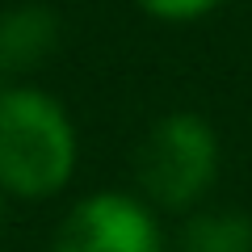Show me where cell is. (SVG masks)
Segmentation results:
<instances>
[{
	"label": "cell",
	"instance_id": "6da1fadb",
	"mask_svg": "<svg viewBox=\"0 0 252 252\" xmlns=\"http://www.w3.org/2000/svg\"><path fill=\"white\" fill-rule=\"evenodd\" d=\"M80 143L67 109L42 89L9 84L0 93V189L51 198L76 172Z\"/></svg>",
	"mask_w": 252,
	"mask_h": 252
},
{
	"label": "cell",
	"instance_id": "7a4b0ae2",
	"mask_svg": "<svg viewBox=\"0 0 252 252\" xmlns=\"http://www.w3.org/2000/svg\"><path fill=\"white\" fill-rule=\"evenodd\" d=\"M219 177V135L193 109H172L135 147V181L147 206L193 210Z\"/></svg>",
	"mask_w": 252,
	"mask_h": 252
},
{
	"label": "cell",
	"instance_id": "3957f363",
	"mask_svg": "<svg viewBox=\"0 0 252 252\" xmlns=\"http://www.w3.org/2000/svg\"><path fill=\"white\" fill-rule=\"evenodd\" d=\"M51 252H164V235L143 198L93 193L67 210Z\"/></svg>",
	"mask_w": 252,
	"mask_h": 252
},
{
	"label": "cell",
	"instance_id": "277c9868",
	"mask_svg": "<svg viewBox=\"0 0 252 252\" xmlns=\"http://www.w3.org/2000/svg\"><path fill=\"white\" fill-rule=\"evenodd\" d=\"M59 46V17L46 4H17L0 13V67L21 76L42 67Z\"/></svg>",
	"mask_w": 252,
	"mask_h": 252
},
{
	"label": "cell",
	"instance_id": "5b68a950",
	"mask_svg": "<svg viewBox=\"0 0 252 252\" xmlns=\"http://www.w3.org/2000/svg\"><path fill=\"white\" fill-rule=\"evenodd\" d=\"M181 252H252V219L240 210H193L181 227Z\"/></svg>",
	"mask_w": 252,
	"mask_h": 252
},
{
	"label": "cell",
	"instance_id": "8992f818",
	"mask_svg": "<svg viewBox=\"0 0 252 252\" xmlns=\"http://www.w3.org/2000/svg\"><path fill=\"white\" fill-rule=\"evenodd\" d=\"M219 4L223 0H139V9L160 21H198L206 13H215Z\"/></svg>",
	"mask_w": 252,
	"mask_h": 252
},
{
	"label": "cell",
	"instance_id": "52a82bcc",
	"mask_svg": "<svg viewBox=\"0 0 252 252\" xmlns=\"http://www.w3.org/2000/svg\"><path fill=\"white\" fill-rule=\"evenodd\" d=\"M4 89H9V76H4V67H0V93H4Z\"/></svg>",
	"mask_w": 252,
	"mask_h": 252
},
{
	"label": "cell",
	"instance_id": "ba28073f",
	"mask_svg": "<svg viewBox=\"0 0 252 252\" xmlns=\"http://www.w3.org/2000/svg\"><path fill=\"white\" fill-rule=\"evenodd\" d=\"M0 227H4V202H0Z\"/></svg>",
	"mask_w": 252,
	"mask_h": 252
}]
</instances>
